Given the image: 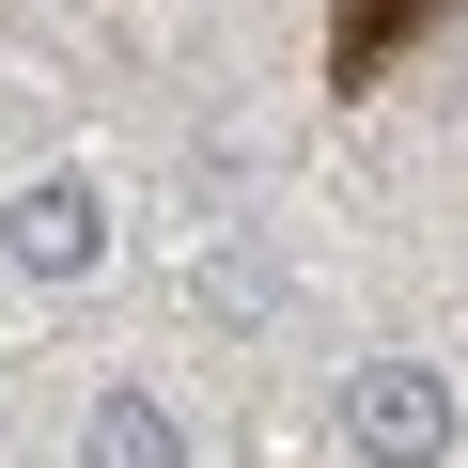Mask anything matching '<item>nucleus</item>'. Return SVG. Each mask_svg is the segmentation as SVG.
<instances>
[{"label": "nucleus", "instance_id": "5", "mask_svg": "<svg viewBox=\"0 0 468 468\" xmlns=\"http://www.w3.org/2000/svg\"><path fill=\"white\" fill-rule=\"evenodd\" d=\"M375 16H390V0H359V32H375Z\"/></svg>", "mask_w": 468, "mask_h": 468}, {"label": "nucleus", "instance_id": "3", "mask_svg": "<svg viewBox=\"0 0 468 468\" xmlns=\"http://www.w3.org/2000/svg\"><path fill=\"white\" fill-rule=\"evenodd\" d=\"M79 468H203V452H187V421H172L141 375H110V390L79 406Z\"/></svg>", "mask_w": 468, "mask_h": 468}, {"label": "nucleus", "instance_id": "4", "mask_svg": "<svg viewBox=\"0 0 468 468\" xmlns=\"http://www.w3.org/2000/svg\"><path fill=\"white\" fill-rule=\"evenodd\" d=\"M187 297L218 313V328H282V250H266V234H203V266H187Z\"/></svg>", "mask_w": 468, "mask_h": 468}, {"label": "nucleus", "instance_id": "2", "mask_svg": "<svg viewBox=\"0 0 468 468\" xmlns=\"http://www.w3.org/2000/svg\"><path fill=\"white\" fill-rule=\"evenodd\" d=\"M110 250H125V218H110V187L63 156V172H16L0 187V266L16 282H48V297H79V282H110Z\"/></svg>", "mask_w": 468, "mask_h": 468}, {"label": "nucleus", "instance_id": "1", "mask_svg": "<svg viewBox=\"0 0 468 468\" xmlns=\"http://www.w3.org/2000/svg\"><path fill=\"white\" fill-rule=\"evenodd\" d=\"M328 421H344V468H452V437H468V406H452V375H437V359H406V344H375V359H344V390H328Z\"/></svg>", "mask_w": 468, "mask_h": 468}]
</instances>
